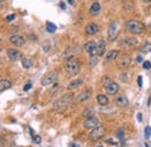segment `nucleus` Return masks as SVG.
Masks as SVG:
<instances>
[{
    "mask_svg": "<svg viewBox=\"0 0 151 147\" xmlns=\"http://www.w3.org/2000/svg\"><path fill=\"white\" fill-rule=\"evenodd\" d=\"M72 99H73L72 95H65V96H63L62 98H59L58 101H56L54 103L52 109L55 111H63V110H65L70 105V103L72 102Z\"/></svg>",
    "mask_w": 151,
    "mask_h": 147,
    "instance_id": "nucleus-1",
    "label": "nucleus"
},
{
    "mask_svg": "<svg viewBox=\"0 0 151 147\" xmlns=\"http://www.w3.org/2000/svg\"><path fill=\"white\" fill-rule=\"evenodd\" d=\"M126 28H127V31L130 32L131 34H141V33L144 32L145 26H144L142 22L137 21V20H129V21H127V24H126Z\"/></svg>",
    "mask_w": 151,
    "mask_h": 147,
    "instance_id": "nucleus-2",
    "label": "nucleus"
},
{
    "mask_svg": "<svg viewBox=\"0 0 151 147\" xmlns=\"http://www.w3.org/2000/svg\"><path fill=\"white\" fill-rule=\"evenodd\" d=\"M65 71L69 76H76L77 74L79 72L80 70V65L77 61H74L73 58H70V60H66L65 62Z\"/></svg>",
    "mask_w": 151,
    "mask_h": 147,
    "instance_id": "nucleus-3",
    "label": "nucleus"
},
{
    "mask_svg": "<svg viewBox=\"0 0 151 147\" xmlns=\"http://www.w3.org/2000/svg\"><path fill=\"white\" fill-rule=\"evenodd\" d=\"M105 134H106V130H105L102 126H98V127H95V128H92V132L90 133L89 138H90V140H92V141H98V140H100L101 138H104Z\"/></svg>",
    "mask_w": 151,
    "mask_h": 147,
    "instance_id": "nucleus-4",
    "label": "nucleus"
},
{
    "mask_svg": "<svg viewBox=\"0 0 151 147\" xmlns=\"http://www.w3.org/2000/svg\"><path fill=\"white\" fill-rule=\"evenodd\" d=\"M57 77H58V74H57L56 71H50L49 74H47V75L42 78L41 84H42L43 87L51 85V84H54V83L57 81Z\"/></svg>",
    "mask_w": 151,
    "mask_h": 147,
    "instance_id": "nucleus-5",
    "label": "nucleus"
},
{
    "mask_svg": "<svg viewBox=\"0 0 151 147\" xmlns=\"http://www.w3.org/2000/svg\"><path fill=\"white\" fill-rule=\"evenodd\" d=\"M79 53H80V48H79L78 46H71V47H69V48L64 51V54H63V58H64V60L73 58L76 55H78Z\"/></svg>",
    "mask_w": 151,
    "mask_h": 147,
    "instance_id": "nucleus-6",
    "label": "nucleus"
},
{
    "mask_svg": "<svg viewBox=\"0 0 151 147\" xmlns=\"http://www.w3.org/2000/svg\"><path fill=\"white\" fill-rule=\"evenodd\" d=\"M117 33H119V25L116 21L112 22L109 28H108V40L109 41H115L117 37Z\"/></svg>",
    "mask_w": 151,
    "mask_h": 147,
    "instance_id": "nucleus-7",
    "label": "nucleus"
},
{
    "mask_svg": "<svg viewBox=\"0 0 151 147\" xmlns=\"http://www.w3.org/2000/svg\"><path fill=\"white\" fill-rule=\"evenodd\" d=\"M83 125H84L85 128H95V127L100 126V123L95 117H89L84 120Z\"/></svg>",
    "mask_w": 151,
    "mask_h": 147,
    "instance_id": "nucleus-8",
    "label": "nucleus"
},
{
    "mask_svg": "<svg viewBox=\"0 0 151 147\" xmlns=\"http://www.w3.org/2000/svg\"><path fill=\"white\" fill-rule=\"evenodd\" d=\"M84 50H85L87 54H90L91 56L97 55V43H95L94 41H89V42H86V43L84 44Z\"/></svg>",
    "mask_w": 151,
    "mask_h": 147,
    "instance_id": "nucleus-9",
    "label": "nucleus"
},
{
    "mask_svg": "<svg viewBox=\"0 0 151 147\" xmlns=\"http://www.w3.org/2000/svg\"><path fill=\"white\" fill-rule=\"evenodd\" d=\"M130 63H131V58H130L129 55H123V56H121L120 60L117 61V65H119V68H121V69H127V68L130 65Z\"/></svg>",
    "mask_w": 151,
    "mask_h": 147,
    "instance_id": "nucleus-10",
    "label": "nucleus"
},
{
    "mask_svg": "<svg viewBox=\"0 0 151 147\" xmlns=\"http://www.w3.org/2000/svg\"><path fill=\"white\" fill-rule=\"evenodd\" d=\"M10 42L15 47H21L25 44V39L20 35H12L10 37Z\"/></svg>",
    "mask_w": 151,
    "mask_h": 147,
    "instance_id": "nucleus-11",
    "label": "nucleus"
},
{
    "mask_svg": "<svg viewBox=\"0 0 151 147\" xmlns=\"http://www.w3.org/2000/svg\"><path fill=\"white\" fill-rule=\"evenodd\" d=\"M137 39L135 37H127V39H123L121 42H120V47L122 48H126V47H132L135 44H137Z\"/></svg>",
    "mask_w": 151,
    "mask_h": 147,
    "instance_id": "nucleus-12",
    "label": "nucleus"
},
{
    "mask_svg": "<svg viewBox=\"0 0 151 147\" xmlns=\"http://www.w3.org/2000/svg\"><path fill=\"white\" fill-rule=\"evenodd\" d=\"M91 95H92L91 91H83V92H80L77 97H76L74 102H76V103H83V102L90 99V98H91Z\"/></svg>",
    "mask_w": 151,
    "mask_h": 147,
    "instance_id": "nucleus-13",
    "label": "nucleus"
},
{
    "mask_svg": "<svg viewBox=\"0 0 151 147\" xmlns=\"http://www.w3.org/2000/svg\"><path fill=\"white\" fill-rule=\"evenodd\" d=\"M115 104L120 107H128L129 106V101L124 96H119L115 98Z\"/></svg>",
    "mask_w": 151,
    "mask_h": 147,
    "instance_id": "nucleus-14",
    "label": "nucleus"
},
{
    "mask_svg": "<svg viewBox=\"0 0 151 147\" xmlns=\"http://www.w3.org/2000/svg\"><path fill=\"white\" fill-rule=\"evenodd\" d=\"M105 90H106V92H107L108 95H115V94L119 91V85H117V83H115V82H111V83L105 88Z\"/></svg>",
    "mask_w": 151,
    "mask_h": 147,
    "instance_id": "nucleus-15",
    "label": "nucleus"
},
{
    "mask_svg": "<svg viewBox=\"0 0 151 147\" xmlns=\"http://www.w3.org/2000/svg\"><path fill=\"white\" fill-rule=\"evenodd\" d=\"M85 32L87 35H95L99 32V27L95 24H89L85 28Z\"/></svg>",
    "mask_w": 151,
    "mask_h": 147,
    "instance_id": "nucleus-16",
    "label": "nucleus"
},
{
    "mask_svg": "<svg viewBox=\"0 0 151 147\" xmlns=\"http://www.w3.org/2000/svg\"><path fill=\"white\" fill-rule=\"evenodd\" d=\"M105 50H106V43L104 40H99L98 43H97V55L98 56H101L105 54Z\"/></svg>",
    "mask_w": 151,
    "mask_h": 147,
    "instance_id": "nucleus-17",
    "label": "nucleus"
},
{
    "mask_svg": "<svg viewBox=\"0 0 151 147\" xmlns=\"http://www.w3.org/2000/svg\"><path fill=\"white\" fill-rule=\"evenodd\" d=\"M7 55H8V58H10L11 61H16V60H19V57H20V53H19L16 49H13V48L7 49Z\"/></svg>",
    "mask_w": 151,
    "mask_h": 147,
    "instance_id": "nucleus-18",
    "label": "nucleus"
},
{
    "mask_svg": "<svg viewBox=\"0 0 151 147\" xmlns=\"http://www.w3.org/2000/svg\"><path fill=\"white\" fill-rule=\"evenodd\" d=\"M83 84V80H73V81H71L69 84H67V87H66V89L67 90H74V89H77V88H79L80 85Z\"/></svg>",
    "mask_w": 151,
    "mask_h": 147,
    "instance_id": "nucleus-19",
    "label": "nucleus"
},
{
    "mask_svg": "<svg viewBox=\"0 0 151 147\" xmlns=\"http://www.w3.org/2000/svg\"><path fill=\"white\" fill-rule=\"evenodd\" d=\"M119 56V50H109L107 54H106V62H113L114 60H116Z\"/></svg>",
    "mask_w": 151,
    "mask_h": 147,
    "instance_id": "nucleus-20",
    "label": "nucleus"
},
{
    "mask_svg": "<svg viewBox=\"0 0 151 147\" xmlns=\"http://www.w3.org/2000/svg\"><path fill=\"white\" fill-rule=\"evenodd\" d=\"M100 11H101L100 4H99V3H93L92 6H91V8H90V13H91L92 15H98V14L100 13Z\"/></svg>",
    "mask_w": 151,
    "mask_h": 147,
    "instance_id": "nucleus-21",
    "label": "nucleus"
},
{
    "mask_svg": "<svg viewBox=\"0 0 151 147\" xmlns=\"http://www.w3.org/2000/svg\"><path fill=\"white\" fill-rule=\"evenodd\" d=\"M97 102H98L99 105H101V106H105V105H107V104L109 103L108 97H106L105 95H98V96H97Z\"/></svg>",
    "mask_w": 151,
    "mask_h": 147,
    "instance_id": "nucleus-22",
    "label": "nucleus"
},
{
    "mask_svg": "<svg viewBox=\"0 0 151 147\" xmlns=\"http://www.w3.org/2000/svg\"><path fill=\"white\" fill-rule=\"evenodd\" d=\"M11 82L8 81V80H1L0 81V91H4V90H6V89H8V88H11Z\"/></svg>",
    "mask_w": 151,
    "mask_h": 147,
    "instance_id": "nucleus-23",
    "label": "nucleus"
},
{
    "mask_svg": "<svg viewBox=\"0 0 151 147\" xmlns=\"http://www.w3.org/2000/svg\"><path fill=\"white\" fill-rule=\"evenodd\" d=\"M116 137L121 140V146H124V130L123 128H119L116 131Z\"/></svg>",
    "mask_w": 151,
    "mask_h": 147,
    "instance_id": "nucleus-24",
    "label": "nucleus"
},
{
    "mask_svg": "<svg viewBox=\"0 0 151 147\" xmlns=\"http://www.w3.org/2000/svg\"><path fill=\"white\" fill-rule=\"evenodd\" d=\"M21 63H22V67H23L25 69H29V68L33 65L32 60H30V58H28V57H23V58L21 60Z\"/></svg>",
    "mask_w": 151,
    "mask_h": 147,
    "instance_id": "nucleus-25",
    "label": "nucleus"
},
{
    "mask_svg": "<svg viewBox=\"0 0 151 147\" xmlns=\"http://www.w3.org/2000/svg\"><path fill=\"white\" fill-rule=\"evenodd\" d=\"M56 29H57L56 25H54L52 22H47V31L49 33H54V32H56Z\"/></svg>",
    "mask_w": 151,
    "mask_h": 147,
    "instance_id": "nucleus-26",
    "label": "nucleus"
},
{
    "mask_svg": "<svg viewBox=\"0 0 151 147\" xmlns=\"http://www.w3.org/2000/svg\"><path fill=\"white\" fill-rule=\"evenodd\" d=\"M111 82H112V80H111L109 77H107V76L102 77V80H101V84H102V87H104V88H106V87H107Z\"/></svg>",
    "mask_w": 151,
    "mask_h": 147,
    "instance_id": "nucleus-27",
    "label": "nucleus"
},
{
    "mask_svg": "<svg viewBox=\"0 0 151 147\" xmlns=\"http://www.w3.org/2000/svg\"><path fill=\"white\" fill-rule=\"evenodd\" d=\"M42 48H43V50H44L45 53H48V51L50 50V48H51V44H50V41H45V42L43 43V46H42Z\"/></svg>",
    "mask_w": 151,
    "mask_h": 147,
    "instance_id": "nucleus-28",
    "label": "nucleus"
},
{
    "mask_svg": "<svg viewBox=\"0 0 151 147\" xmlns=\"http://www.w3.org/2000/svg\"><path fill=\"white\" fill-rule=\"evenodd\" d=\"M144 137H145L146 139H149V138L151 137V127H150V126H146V127L144 128Z\"/></svg>",
    "mask_w": 151,
    "mask_h": 147,
    "instance_id": "nucleus-29",
    "label": "nucleus"
},
{
    "mask_svg": "<svg viewBox=\"0 0 151 147\" xmlns=\"http://www.w3.org/2000/svg\"><path fill=\"white\" fill-rule=\"evenodd\" d=\"M142 51H144V53H149V51H151V43H148V44L143 46V47H142Z\"/></svg>",
    "mask_w": 151,
    "mask_h": 147,
    "instance_id": "nucleus-30",
    "label": "nucleus"
},
{
    "mask_svg": "<svg viewBox=\"0 0 151 147\" xmlns=\"http://www.w3.org/2000/svg\"><path fill=\"white\" fill-rule=\"evenodd\" d=\"M120 78H121L122 82H128V74H127V72L121 74V75H120Z\"/></svg>",
    "mask_w": 151,
    "mask_h": 147,
    "instance_id": "nucleus-31",
    "label": "nucleus"
},
{
    "mask_svg": "<svg viewBox=\"0 0 151 147\" xmlns=\"http://www.w3.org/2000/svg\"><path fill=\"white\" fill-rule=\"evenodd\" d=\"M33 140H34V144H36V145H40L41 144V137L40 135H34L33 137Z\"/></svg>",
    "mask_w": 151,
    "mask_h": 147,
    "instance_id": "nucleus-32",
    "label": "nucleus"
},
{
    "mask_svg": "<svg viewBox=\"0 0 151 147\" xmlns=\"http://www.w3.org/2000/svg\"><path fill=\"white\" fill-rule=\"evenodd\" d=\"M143 67H144V69H151V63L149 62V61H145V62H143Z\"/></svg>",
    "mask_w": 151,
    "mask_h": 147,
    "instance_id": "nucleus-33",
    "label": "nucleus"
},
{
    "mask_svg": "<svg viewBox=\"0 0 151 147\" xmlns=\"http://www.w3.org/2000/svg\"><path fill=\"white\" fill-rule=\"evenodd\" d=\"M14 18H15V14H11V15H8V17L6 18V21H7V22H10V21H12Z\"/></svg>",
    "mask_w": 151,
    "mask_h": 147,
    "instance_id": "nucleus-34",
    "label": "nucleus"
},
{
    "mask_svg": "<svg viewBox=\"0 0 151 147\" xmlns=\"http://www.w3.org/2000/svg\"><path fill=\"white\" fill-rule=\"evenodd\" d=\"M94 56H95V55H93V56H92V62H91V65H92V67H93L95 63H98V58H95Z\"/></svg>",
    "mask_w": 151,
    "mask_h": 147,
    "instance_id": "nucleus-35",
    "label": "nucleus"
},
{
    "mask_svg": "<svg viewBox=\"0 0 151 147\" xmlns=\"http://www.w3.org/2000/svg\"><path fill=\"white\" fill-rule=\"evenodd\" d=\"M137 83H138V87L142 88V76H138V77H137Z\"/></svg>",
    "mask_w": 151,
    "mask_h": 147,
    "instance_id": "nucleus-36",
    "label": "nucleus"
},
{
    "mask_svg": "<svg viewBox=\"0 0 151 147\" xmlns=\"http://www.w3.org/2000/svg\"><path fill=\"white\" fill-rule=\"evenodd\" d=\"M30 88H32V83H28V84H26V85H25L23 90H25V91H28V90H29Z\"/></svg>",
    "mask_w": 151,
    "mask_h": 147,
    "instance_id": "nucleus-37",
    "label": "nucleus"
},
{
    "mask_svg": "<svg viewBox=\"0 0 151 147\" xmlns=\"http://www.w3.org/2000/svg\"><path fill=\"white\" fill-rule=\"evenodd\" d=\"M137 62H138V63L143 62V58H142V56H137Z\"/></svg>",
    "mask_w": 151,
    "mask_h": 147,
    "instance_id": "nucleus-38",
    "label": "nucleus"
},
{
    "mask_svg": "<svg viewBox=\"0 0 151 147\" xmlns=\"http://www.w3.org/2000/svg\"><path fill=\"white\" fill-rule=\"evenodd\" d=\"M137 119H138V121H142V113L137 114Z\"/></svg>",
    "mask_w": 151,
    "mask_h": 147,
    "instance_id": "nucleus-39",
    "label": "nucleus"
},
{
    "mask_svg": "<svg viewBox=\"0 0 151 147\" xmlns=\"http://www.w3.org/2000/svg\"><path fill=\"white\" fill-rule=\"evenodd\" d=\"M70 146H73V147H76V146H78L77 144H74V142H72V144H70Z\"/></svg>",
    "mask_w": 151,
    "mask_h": 147,
    "instance_id": "nucleus-40",
    "label": "nucleus"
},
{
    "mask_svg": "<svg viewBox=\"0 0 151 147\" xmlns=\"http://www.w3.org/2000/svg\"><path fill=\"white\" fill-rule=\"evenodd\" d=\"M60 7H62V8H65V5H64V3H60Z\"/></svg>",
    "mask_w": 151,
    "mask_h": 147,
    "instance_id": "nucleus-41",
    "label": "nucleus"
},
{
    "mask_svg": "<svg viewBox=\"0 0 151 147\" xmlns=\"http://www.w3.org/2000/svg\"><path fill=\"white\" fill-rule=\"evenodd\" d=\"M143 3H151V0H143Z\"/></svg>",
    "mask_w": 151,
    "mask_h": 147,
    "instance_id": "nucleus-42",
    "label": "nucleus"
},
{
    "mask_svg": "<svg viewBox=\"0 0 151 147\" xmlns=\"http://www.w3.org/2000/svg\"><path fill=\"white\" fill-rule=\"evenodd\" d=\"M67 1H69V4H71V5L73 4V0H67Z\"/></svg>",
    "mask_w": 151,
    "mask_h": 147,
    "instance_id": "nucleus-43",
    "label": "nucleus"
},
{
    "mask_svg": "<svg viewBox=\"0 0 151 147\" xmlns=\"http://www.w3.org/2000/svg\"><path fill=\"white\" fill-rule=\"evenodd\" d=\"M5 1V0H0V3H4Z\"/></svg>",
    "mask_w": 151,
    "mask_h": 147,
    "instance_id": "nucleus-44",
    "label": "nucleus"
}]
</instances>
